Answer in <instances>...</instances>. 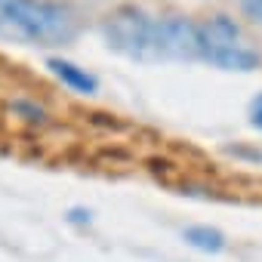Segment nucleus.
<instances>
[{
	"instance_id": "f257e3e1",
	"label": "nucleus",
	"mask_w": 262,
	"mask_h": 262,
	"mask_svg": "<svg viewBox=\"0 0 262 262\" xmlns=\"http://www.w3.org/2000/svg\"><path fill=\"white\" fill-rule=\"evenodd\" d=\"M105 43L133 62L198 59V25L182 16L158 19L139 7H120L102 25Z\"/></svg>"
},
{
	"instance_id": "f03ea898",
	"label": "nucleus",
	"mask_w": 262,
	"mask_h": 262,
	"mask_svg": "<svg viewBox=\"0 0 262 262\" xmlns=\"http://www.w3.org/2000/svg\"><path fill=\"white\" fill-rule=\"evenodd\" d=\"M77 37V19L59 0H0V40L16 47H68Z\"/></svg>"
},
{
	"instance_id": "7ed1b4c3",
	"label": "nucleus",
	"mask_w": 262,
	"mask_h": 262,
	"mask_svg": "<svg viewBox=\"0 0 262 262\" xmlns=\"http://www.w3.org/2000/svg\"><path fill=\"white\" fill-rule=\"evenodd\" d=\"M198 59L222 71H256L259 53L247 43L244 31L228 16H213L198 25Z\"/></svg>"
},
{
	"instance_id": "20e7f679",
	"label": "nucleus",
	"mask_w": 262,
	"mask_h": 262,
	"mask_svg": "<svg viewBox=\"0 0 262 262\" xmlns=\"http://www.w3.org/2000/svg\"><path fill=\"white\" fill-rule=\"evenodd\" d=\"M47 68H50L71 93L93 96V93L99 90V80H96L86 68H80V65H74V62H68V59H47Z\"/></svg>"
},
{
	"instance_id": "0eeeda50",
	"label": "nucleus",
	"mask_w": 262,
	"mask_h": 262,
	"mask_svg": "<svg viewBox=\"0 0 262 262\" xmlns=\"http://www.w3.org/2000/svg\"><path fill=\"white\" fill-rule=\"evenodd\" d=\"M250 123L262 129V96H259V99L253 102V111H250Z\"/></svg>"
},
{
	"instance_id": "423d86ee",
	"label": "nucleus",
	"mask_w": 262,
	"mask_h": 262,
	"mask_svg": "<svg viewBox=\"0 0 262 262\" xmlns=\"http://www.w3.org/2000/svg\"><path fill=\"white\" fill-rule=\"evenodd\" d=\"M241 4V10H244V16L250 19V22H256V25H262V0H237Z\"/></svg>"
},
{
	"instance_id": "39448f33",
	"label": "nucleus",
	"mask_w": 262,
	"mask_h": 262,
	"mask_svg": "<svg viewBox=\"0 0 262 262\" xmlns=\"http://www.w3.org/2000/svg\"><path fill=\"white\" fill-rule=\"evenodd\" d=\"M185 244L201 250V253H222L225 250V234L210 225H191L185 228Z\"/></svg>"
}]
</instances>
